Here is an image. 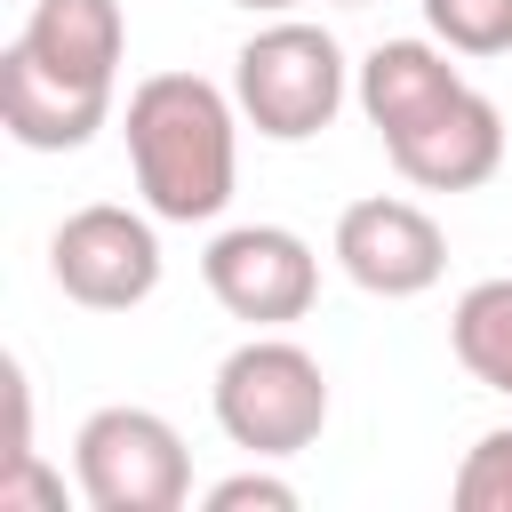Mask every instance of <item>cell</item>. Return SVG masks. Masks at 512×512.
<instances>
[{
    "instance_id": "1",
    "label": "cell",
    "mask_w": 512,
    "mask_h": 512,
    "mask_svg": "<svg viewBox=\"0 0 512 512\" xmlns=\"http://www.w3.org/2000/svg\"><path fill=\"white\" fill-rule=\"evenodd\" d=\"M128 168L160 224H208L240 176V104L200 72H152L128 88Z\"/></svg>"
},
{
    "instance_id": "2",
    "label": "cell",
    "mask_w": 512,
    "mask_h": 512,
    "mask_svg": "<svg viewBox=\"0 0 512 512\" xmlns=\"http://www.w3.org/2000/svg\"><path fill=\"white\" fill-rule=\"evenodd\" d=\"M208 408H216L232 448H248L256 464H280V456H304L328 432V368L304 344L264 328V336L224 352V368L208 384Z\"/></svg>"
},
{
    "instance_id": "3",
    "label": "cell",
    "mask_w": 512,
    "mask_h": 512,
    "mask_svg": "<svg viewBox=\"0 0 512 512\" xmlns=\"http://www.w3.org/2000/svg\"><path fill=\"white\" fill-rule=\"evenodd\" d=\"M344 48L304 24V16H272L240 56H232V104L256 136L272 144H304L344 112Z\"/></svg>"
},
{
    "instance_id": "4",
    "label": "cell",
    "mask_w": 512,
    "mask_h": 512,
    "mask_svg": "<svg viewBox=\"0 0 512 512\" xmlns=\"http://www.w3.org/2000/svg\"><path fill=\"white\" fill-rule=\"evenodd\" d=\"M72 480H80L88 512H176L192 496V456L160 408L120 400L72 432Z\"/></svg>"
},
{
    "instance_id": "5",
    "label": "cell",
    "mask_w": 512,
    "mask_h": 512,
    "mask_svg": "<svg viewBox=\"0 0 512 512\" xmlns=\"http://www.w3.org/2000/svg\"><path fill=\"white\" fill-rule=\"evenodd\" d=\"M48 280L80 312H136L160 288V232L120 200H88L48 232Z\"/></svg>"
},
{
    "instance_id": "6",
    "label": "cell",
    "mask_w": 512,
    "mask_h": 512,
    "mask_svg": "<svg viewBox=\"0 0 512 512\" xmlns=\"http://www.w3.org/2000/svg\"><path fill=\"white\" fill-rule=\"evenodd\" d=\"M200 280H208V296H216L232 320H248V328H288V320H304L312 296H320V256H312V240L288 232V224H232V232L208 240Z\"/></svg>"
},
{
    "instance_id": "7",
    "label": "cell",
    "mask_w": 512,
    "mask_h": 512,
    "mask_svg": "<svg viewBox=\"0 0 512 512\" xmlns=\"http://www.w3.org/2000/svg\"><path fill=\"white\" fill-rule=\"evenodd\" d=\"M336 264L352 288L400 304V296H424L440 272H448V232L416 208V200H392V192H368L336 216Z\"/></svg>"
},
{
    "instance_id": "8",
    "label": "cell",
    "mask_w": 512,
    "mask_h": 512,
    "mask_svg": "<svg viewBox=\"0 0 512 512\" xmlns=\"http://www.w3.org/2000/svg\"><path fill=\"white\" fill-rule=\"evenodd\" d=\"M0 120L24 152H80L104 120H112V88H88V80H64L48 72L32 48H0Z\"/></svg>"
},
{
    "instance_id": "9",
    "label": "cell",
    "mask_w": 512,
    "mask_h": 512,
    "mask_svg": "<svg viewBox=\"0 0 512 512\" xmlns=\"http://www.w3.org/2000/svg\"><path fill=\"white\" fill-rule=\"evenodd\" d=\"M448 56H456V48H432V40H376V48L360 56L352 96H360V112H368V128H376L384 144L416 136L424 120H440V112L472 88Z\"/></svg>"
},
{
    "instance_id": "10",
    "label": "cell",
    "mask_w": 512,
    "mask_h": 512,
    "mask_svg": "<svg viewBox=\"0 0 512 512\" xmlns=\"http://www.w3.org/2000/svg\"><path fill=\"white\" fill-rule=\"evenodd\" d=\"M392 152V168L408 176V184H424V192H472V184H488L496 168H504V112L480 96V88H464L440 120H424L416 136H400V144H384Z\"/></svg>"
},
{
    "instance_id": "11",
    "label": "cell",
    "mask_w": 512,
    "mask_h": 512,
    "mask_svg": "<svg viewBox=\"0 0 512 512\" xmlns=\"http://www.w3.org/2000/svg\"><path fill=\"white\" fill-rule=\"evenodd\" d=\"M16 48H32L48 72L88 80V88H120V56H128V24L120 0H32Z\"/></svg>"
},
{
    "instance_id": "12",
    "label": "cell",
    "mask_w": 512,
    "mask_h": 512,
    "mask_svg": "<svg viewBox=\"0 0 512 512\" xmlns=\"http://www.w3.org/2000/svg\"><path fill=\"white\" fill-rule=\"evenodd\" d=\"M448 344H456L472 384L512 400V280H472L448 312Z\"/></svg>"
},
{
    "instance_id": "13",
    "label": "cell",
    "mask_w": 512,
    "mask_h": 512,
    "mask_svg": "<svg viewBox=\"0 0 512 512\" xmlns=\"http://www.w3.org/2000/svg\"><path fill=\"white\" fill-rule=\"evenodd\" d=\"M424 24L456 56H504L512 48V0H424Z\"/></svg>"
},
{
    "instance_id": "14",
    "label": "cell",
    "mask_w": 512,
    "mask_h": 512,
    "mask_svg": "<svg viewBox=\"0 0 512 512\" xmlns=\"http://www.w3.org/2000/svg\"><path fill=\"white\" fill-rule=\"evenodd\" d=\"M448 496H456V512H512V424H496L464 448Z\"/></svg>"
},
{
    "instance_id": "15",
    "label": "cell",
    "mask_w": 512,
    "mask_h": 512,
    "mask_svg": "<svg viewBox=\"0 0 512 512\" xmlns=\"http://www.w3.org/2000/svg\"><path fill=\"white\" fill-rule=\"evenodd\" d=\"M200 504H208V512H248V504H256V512H296V488H288L280 472H232V480H216Z\"/></svg>"
},
{
    "instance_id": "16",
    "label": "cell",
    "mask_w": 512,
    "mask_h": 512,
    "mask_svg": "<svg viewBox=\"0 0 512 512\" xmlns=\"http://www.w3.org/2000/svg\"><path fill=\"white\" fill-rule=\"evenodd\" d=\"M56 504H64V480H48L40 456L0 464V512H56Z\"/></svg>"
},
{
    "instance_id": "17",
    "label": "cell",
    "mask_w": 512,
    "mask_h": 512,
    "mask_svg": "<svg viewBox=\"0 0 512 512\" xmlns=\"http://www.w3.org/2000/svg\"><path fill=\"white\" fill-rule=\"evenodd\" d=\"M240 8H256V16H288L296 0H240Z\"/></svg>"
},
{
    "instance_id": "18",
    "label": "cell",
    "mask_w": 512,
    "mask_h": 512,
    "mask_svg": "<svg viewBox=\"0 0 512 512\" xmlns=\"http://www.w3.org/2000/svg\"><path fill=\"white\" fill-rule=\"evenodd\" d=\"M336 8H368V0H336Z\"/></svg>"
}]
</instances>
